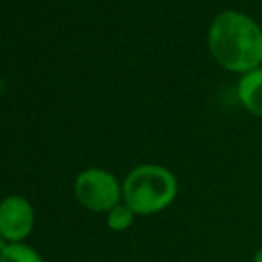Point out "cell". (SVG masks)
Listing matches in <instances>:
<instances>
[{
	"label": "cell",
	"mask_w": 262,
	"mask_h": 262,
	"mask_svg": "<svg viewBox=\"0 0 262 262\" xmlns=\"http://www.w3.org/2000/svg\"><path fill=\"white\" fill-rule=\"evenodd\" d=\"M136 212L127 204H118L105 214V225L113 232H125L134 225Z\"/></svg>",
	"instance_id": "8992f818"
},
{
	"label": "cell",
	"mask_w": 262,
	"mask_h": 262,
	"mask_svg": "<svg viewBox=\"0 0 262 262\" xmlns=\"http://www.w3.org/2000/svg\"><path fill=\"white\" fill-rule=\"evenodd\" d=\"M237 98L248 113L262 118V68L245 73L237 84Z\"/></svg>",
	"instance_id": "5b68a950"
},
{
	"label": "cell",
	"mask_w": 262,
	"mask_h": 262,
	"mask_svg": "<svg viewBox=\"0 0 262 262\" xmlns=\"http://www.w3.org/2000/svg\"><path fill=\"white\" fill-rule=\"evenodd\" d=\"M123 204L136 216H154L166 210L179 194L177 175L161 164L136 166L121 182Z\"/></svg>",
	"instance_id": "7a4b0ae2"
},
{
	"label": "cell",
	"mask_w": 262,
	"mask_h": 262,
	"mask_svg": "<svg viewBox=\"0 0 262 262\" xmlns=\"http://www.w3.org/2000/svg\"><path fill=\"white\" fill-rule=\"evenodd\" d=\"M209 50L221 68L248 73L262 62V29L239 11H223L209 27Z\"/></svg>",
	"instance_id": "6da1fadb"
},
{
	"label": "cell",
	"mask_w": 262,
	"mask_h": 262,
	"mask_svg": "<svg viewBox=\"0 0 262 262\" xmlns=\"http://www.w3.org/2000/svg\"><path fill=\"white\" fill-rule=\"evenodd\" d=\"M0 262H45L27 243H11L0 255Z\"/></svg>",
	"instance_id": "52a82bcc"
},
{
	"label": "cell",
	"mask_w": 262,
	"mask_h": 262,
	"mask_svg": "<svg viewBox=\"0 0 262 262\" xmlns=\"http://www.w3.org/2000/svg\"><path fill=\"white\" fill-rule=\"evenodd\" d=\"M253 262H262V246H259V250L253 255Z\"/></svg>",
	"instance_id": "ba28073f"
},
{
	"label": "cell",
	"mask_w": 262,
	"mask_h": 262,
	"mask_svg": "<svg viewBox=\"0 0 262 262\" xmlns=\"http://www.w3.org/2000/svg\"><path fill=\"white\" fill-rule=\"evenodd\" d=\"M75 200L91 212L107 214L123 202L121 182L104 168L82 169L73 180Z\"/></svg>",
	"instance_id": "3957f363"
},
{
	"label": "cell",
	"mask_w": 262,
	"mask_h": 262,
	"mask_svg": "<svg viewBox=\"0 0 262 262\" xmlns=\"http://www.w3.org/2000/svg\"><path fill=\"white\" fill-rule=\"evenodd\" d=\"M36 223L32 204L21 194H9L0 200V235L7 243H25Z\"/></svg>",
	"instance_id": "277c9868"
},
{
	"label": "cell",
	"mask_w": 262,
	"mask_h": 262,
	"mask_svg": "<svg viewBox=\"0 0 262 262\" xmlns=\"http://www.w3.org/2000/svg\"><path fill=\"white\" fill-rule=\"evenodd\" d=\"M7 245H9V243H7L6 239L2 237V235H0V255H2V253H4V250L7 248Z\"/></svg>",
	"instance_id": "9c48e42d"
}]
</instances>
